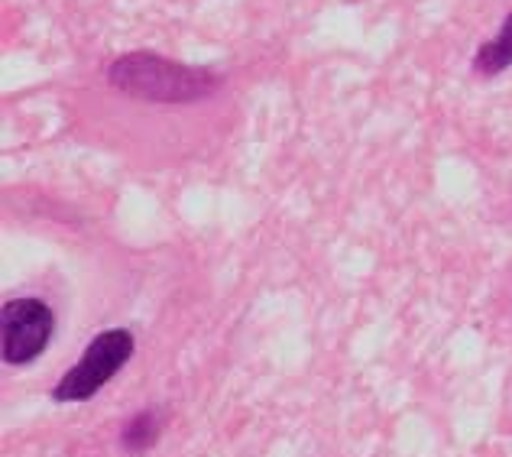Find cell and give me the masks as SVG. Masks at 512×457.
<instances>
[{
	"label": "cell",
	"mask_w": 512,
	"mask_h": 457,
	"mask_svg": "<svg viewBox=\"0 0 512 457\" xmlns=\"http://www.w3.org/2000/svg\"><path fill=\"white\" fill-rule=\"evenodd\" d=\"M133 334L124 328L101 331L98 338L88 344V351L82 360L62 376V383L56 386L59 402H85L94 393H101L104 383H111L117 370L133 357Z\"/></svg>",
	"instance_id": "obj_2"
},
{
	"label": "cell",
	"mask_w": 512,
	"mask_h": 457,
	"mask_svg": "<svg viewBox=\"0 0 512 457\" xmlns=\"http://www.w3.org/2000/svg\"><path fill=\"white\" fill-rule=\"evenodd\" d=\"M56 331V315L39 299H13L4 305V360L10 367L30 364L46 351Z\"/></svg>",
	"instance_id": "obj_3"
},
{
	"label": "cell",
	"mask_w": 512,
	"mask_h": 457,
	"mask_svg": "<svg viewBox=\"0 0 512 457\" xmlns=\"http://www.w3.org/2000/svg\"><path fill=\"white\" fill-rule=\"evenodd\" d=\"M159 435V428L153 422V415L150 412H143L137 422H130V428L124 432V445L133 448V451H143V448H150L153 445V438Z\"/></svg>",
	"instance_id": "obj_5"
},
{
	"label": "cell",
	"mask_w": 512,
	"mask_h": 457,
	"mask_svg": "<svg viewBox=\"0 0 512 457\" xmlns=\"http://www.w3.org/2000/svg\"><path fill=\"white\" fill-rule=\"evenodd\" d=\"M111 78L124 91L143 94V98H153V101H192L214 88L211 78L188 75L179 65H169L153 56L120 59L111 69Z\"/></svg>",
	"instance_id": "obj_1"
},
{
	"label": "cell",
	"mask_w": 512,
	"mask_h": 457,
	"mask_svg": "<svg viewBox=\"0 0 512 457\" xmlns=\"http://www.w3.org/2000/svg\"><path fill=\"white\" fill-rule=\"evenodd\" d=\"M509 65H512V13L503 23V33L490 39V43H483L474 59V69L483 75H496V72L509 69Z\"/></svg>",
	"instance_id": "obj_4"
}]
</instances>
